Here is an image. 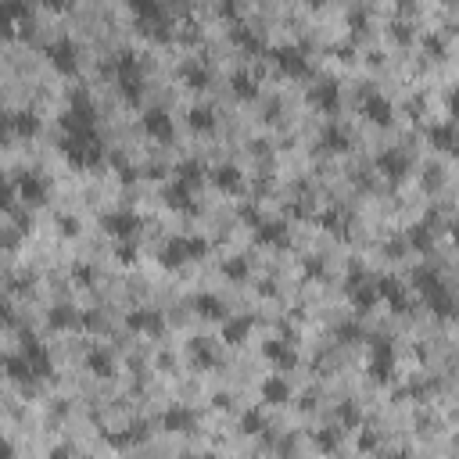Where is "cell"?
<instances>
[{"instance_id": "obj_42", "label": "cell", "mask_w": 459, "mask_h": 459, "mask_svg": "<svg viewBox=\"0 0 459 459\" xmlns=\"http://www.w3.org/2000/svg\"><path fill=\"white\" fill-rule=\"evenodd\" d=\"M338 420H341L345 427H359L362 416H359V409H355L352 402H345V406H338Z\"/></svg>"}, {"instance_id": "obj_2", "label": "cell", "mask_w": 459, "mask_h": 459, "mask_svg": "<svg viewBox=\"0 0 459 459\" xmlns=\"http://www.w3.org/2000/svg\"><path fill=\"white\" fill-rule=\"evenodd\" d=\"M413 284L420 287V294L427 298V305H431L434 316H452V313H455V301H452V294H448V287L441 284L438 273H431L427 266H420V269L413 273Z\"/></svg>"}, {"instance_id": "obj_41", "label": "cell", "mask_w": 459, "mask_h": 459, "mask_svg": "<svg viewBox=\"0 0 459 459\" xmlns=\"http://www.w3.org/2000/svg\"><path fill=\"white\" fill-rule=\"evenodd\" d=\"M316 448L334 452V448H338V431H334V427H327V431H316Z\"/></svg>"}, {"instance_id": "obj_38", "label": "cell", "mask_w": 459, "mask_h": 459, "mask_svg": "<svg viewBox=\"0 0 459 459\" xmlns=\"http://www.w3.org/2000/svg\"><path fill=\"white\" fill-rule=\"evenodd\" d=\"M262 427H266V420H262L259 409H248V413L240 416V431H244V434H259Z\"/></svg>"}, {"instance_id": "obj_23", "label": "cell", "mask_w": 459, "mask_h": 459, "mask_svg": "<svg viewBox=\"0 0 459 459\" xmlns=\"http://www.w3.org/2000/svg\"><path fill=\"white\" fill-rule=\"evenodd\" d=\"M212 179H216V187L226 191V194H240V187H244V176L233 165H219L216 172H212Z\"/></svg>"}, {"instance_id": "obj_30", "label": "cell", "mask_w": 459, "mask_h": 459, "mask_svg": "<svg viewBox=\"0 0 459 459\" xmlns=\"http://www.w3.org/2000/svg\"><path fill=\"white\" fill-rule=\"evenodd\" d=\"M194 309H198L201 316H208V320H223V316H226V305H223L216 294H198Z\"/></svg>"}, {"instance_id": "obj_13", "label": "cell", "mask_w": 459, "mask_h": 459, "mask_svg": "<svg viewBox=\"0 0 459 459\" xmlns=\"http://www.w3.org/2000/svg\"><path fill=\"white\" fill-rule=\"evenodd\" d=\"M409 169V158L402 155L399 147H391V151H381L377 155V172H384L388 179H402Z\"/></svg>"}, {"instance_id": "obj_27", "label": "cell", "mask_w": 459, "mask_h": 459, "mask_svg": "<svg viewBox=\"0 0 459 459\" xmlns=\"http://www.w3.org/2000/svg\"><path fill=\"white\" fill-rule=\"evenodd\" d=\"M248 330H252V320H248V316H237V320L230 316V323L223 327V341H226V345H240L244 338H248Z\"/></svg>"}, {"instance_id": "obj_5", "label": "cell", "mask_w": 459, "mask_h": 459, "mask_svg": "<svg viewBox=\"0 0 459 459\" xmlns=\"http://www.w3.org/2000/svg\"><path fill=\"white\" fill-rule=\"evenodd\" d=\"M22 355L29 359V366H33V374L36 377H50L54 374V362H50V352L33 338V334H25V341H22Z\"/></svg>"}, {"instance_id": "obj_3", "label": "cell", "mask_w": 459, "mask_h": 459, "mask_svg": "<svg viewBox=\"0 0 459 459\" xmlns=\"http://www.w3.org/2000/svg\"><path fill=\"white\" fill-rule=\"evenodd\" d=\"M47 57H50V65H54L57 72H65V76H76V72H79V50H76V43H72L69 36L50 40V43H47Z\"/></svg>"}, {"instance_id": "obj_21", "label": "cell", "mask_w": 459, "mask_h": 459, "mask_svg": "<svg viewBox=\"0 0 459 459\" xmlns=\"http://www.w3.org/2000/svg\"><path fill=\"white\" fill-rule=\"evenodd\" d=\"M427 137H431V144H434V147H441V151H459V130L452 126V122L431 126V130H427Z\"/></svg>"}, {"instance_id": "obj_44", "label": "cell", "mask_w": 459, "mask_h": 459, "mask_svg": "<svg viewBox=\"0 0 459 459\" xmlns=\"http://www.w3.org/2000/svg\"><path fill=\"white\" fill-rule=\"evenodd\" d=\"M115 259H118L122 266H133V262H137V248H133V244H118V248H115Z\"/></svg>"}, {"instance_id": "obj_24", "label": "cell", "mask_w": 459, "mask_h": 459, "mask_svg": "<svg viewBox=\"0 0 459 459\" xmlns=\"http://www.w3.org/2000/svg\"><path fill=\"white\" fill-rule=\"evenodd\" d=\"M194 409H183V406H172L165 416H162V423H165V431H194Z\"/></svg>"}, {"instance_id": "obj_34", "label": "cell", "mask_w": 459, "mask_h": 459, "mask_svg": "<svg viewBox=\"0 0 459 459\" xmlns=\"http://www.w3.org/2000/svg\"><path fill=\"white\" fill-rule=\"evenodd\" d=\"M191 126H194V130H205V133L216 130V111H212V108H201V104L191 108Z\"/></svg>"}, {"instance_id": "obj_15", "label": "cell", "mask_w": 459, "mask_h": 459, "mask_svg": "<svg viewBox=\"0 0 459 459\" xmlns=\"http://www.w3.org/2000/svg\"><path fill=\"white\" fill-rule=\"evenodd\" d=\"M362 115L370 118V122H377V126H391V122H395V108H391V101H388V97H381V94L366 97Z\"/></svg>"}, {"instance_id": "obj_39", "label": "cell", "mask_w": 459, "mask_h": 459, "mask_svg": "<svg viewBox=\"0 0 459 459\" xmlns=\"http://www.w3.org/2000/svg\"><path fill=\"white\" fill-rule=\"evenodd\" d=\"M409 244H413L416 252H427V248H431V233H427V223H420V226L409 230Z\"/></svg>"}, {"instance_id": "obj_14", "label": "cell", "mask_w": 459, "mask_h": 459, "mask_svg": "<svg viewBox=\"0 0 459 459\" xmlns=\"http://www.w3.org/2000/svg\"><path fill=\"white\" fill-rule=\"evenodd\" d=\"M259 391H262V402H269V406H284V402L291 399V384H287V377H280V374L266 377Z\"/></svg>"}, {"instance_id": "obj_46", "label": "cell", "mask_w": 459, "mask_h": 459, "mask_svg": "<svg viewBox=\"0 0 459 459\" xmlns=\"http://www.w3.org/2000/svg\"><path fill=\"white\" fill-rule=\"evenodd\" d=\"M57 226H61V233H65V237H76V233H79V223H76L72 216H57Z\"/></svg>"}, {"instance_id": "obj_52", "label": "cell", "mask_w": 459, "mask_h": 459, "mask_svg": "<svg viewBox=\"0 0 459 459\" xmlns=\"http://www.w3.org/2000/svg\"><path fill=\"white\" fill-rule=\"evenodd\" d=\"M452 240H455V244H459V219H455V223H452Z\"/></svg>"}, {"instance_id": "obj_51", "label": "cell", "mask_w": 459, "mask_h": 459, "mask_svg": "<svg viewBox=\"0 0 459 459\" xmlns=\"http://www.w3.org/2000/svg\"><path fill=\"white\" fill-rule=\"evenodd\" d=\"M50 459H69V448H50Z\"/></svg>"}, {"instance_id": "obj_35", "label": "cell", "mask_w": 459, "mask_h": 459, "mask_svg": "<svg viewBox=\"0 0 459 459\" xmlns=\"http://www.w3.org/2000/svg\"><path fill=\"white\" fill-rule=\"evenodd\" d=\"M176 172H179L176 179L183 183V187H194V183H201V172H205V169H201V162H183Z\"/></svg>"}, {"instance_id": "obj_20", "label": "cell", "mask_w": 459, "mask_h": 459, "mask_svg": "<svg viewBox=\"0 0 459 459\" xmlns=\"http://www.w3.org/2000/svg\"><path fill=\"white\" fill-rule=\"evenodd\" d=\"M86 370L94 374V377H111L115 374V359L108 348H90L86 352Z\"/></svg>"}, {"instance_id": "obj_48", "label": "cell", "mask_w": 459, "mask_h": 459, "mask_svg": "<svg viewBox=\"0 0 459 459\" xmlns=\"http://www.w3.org/2000/svg\"><path fill=\"white\" fill-rule=\"evenodd\" d=\"M338 334H341L345 341H355V338H359V327H352V323H348V327H341Z\"/></svg>"}, {"instance_id": "obj_9", "label": "cell", "mask_w": 459, "mask_h": 459, "mask_svg": "<svg viewBox=\"0 0 459 459\" xmlns=\"http://www.w3.org/2000/svg\"><path fill=\"white\" fill-rule=\"evenodd\" d=\"M144 133L155 137V140H172V115L165 108L144 111Z\"/></svg>"}, {"instance_id": "obj_37", "label": "cell", "mask_w": 459, "mask_h": 459, "mask_svg": "<svg viewBox=\"0 0 459 459\" xmlns=\"http://www.w3.org/2000/svg\"><path fill=\"white\" fill-rule=\"evenodd\" d=\"M133 11H137L140 18H151V22H162V18H165L162 4H155V0H137V4H133Z\"/></svg>"}, {"instance_id": "obj_29", "label": "cell", "mask_w": 459, "mask_h": 459, "mask_svg": "<svg viewBox=\"0 0 459 459\" xmlns=\"http://www.w3.org/2000/svg\"><path fill=\"white\" fill-rule=\"evenodd\" d=\"M233 40H237L244 50H248V54H262V50H266L262 36H259V33H252L248 25H233Z\"/></svg>"}, {"instance_id": "obj_1", "label": "cell", "mask_w": 459, "mask_h": 459, "mask_svg": "<svg viewBox=\"0 0 459 459\" xmlns=\"http://www.w3.org/2000/svg\"><path fill=\"white\" fill-rule=\"evenodd\" d=\"M61 155L69 158V165L76 169H97L104 158V144L94 130H65L61 140Z\"/></svg>"}, {"instance_id": "obj_10", "label": "cell", "mask_w": 459, "mask_h": 459, "mask_svg": "<svg viewBox=\"0 0 459 459\" xmlns=\"http://www.w3.org/2000/svg\"><path fill=\"white\" fill-rule=\"evenodd\" d=\"M126 323H130L133 330H140V334H151V338H158V334L165 330V316L155 313V309H133V313L126 316Z\"/></svg>"}, {"instance_id": "obj_6", "label": "cell", "mask_w": 459, "mask_h": 459, "mask_svg": "<svg viewBox=\"0 0 459 459\" xmlns=\"http://www.w3.org/2000/svg\"><path fill=\"white\" fill-rule=\"evenodd\" d=\"M348 298H352V305L359 313H370L374 305L381 301V291H377V280L370 277V280H362L359 273H355V280H352V287H348Z\"/></svg>"}, {"instance_id": "obj_7", "label": "cell", "mask_w": 459, "mask_h": 459, "mask_svg": "<svg viewBox=\"0 0 459 459\" xmlns=\"http://www.w3.org/2000/svg\"><path fill=\"white\" fill-rule=\"evenodd\" d=\"M15 187H18V194H22L25 205H43L47 201V179L40 172H22L15 179Z\"/></svg>"}, {"instance_id": "obj_47", "label": "cell", "mask_w": 459, "mask_h": 459, "mask_svg": "<svg viewBox=\"0 0 459 459\" xmlns=\"http://www.w3.org/2000/svg\"><path fill=\"white\" fill-rule=\"evenodd\" d=\"M72 277H76V284H90V280H94V269H90V266H76Z\"/></svg>"}, {"instance_id": "obj_11", "label": "cell", "mask_w": 459, "mask_h": 459, "mask_svg": "<svg viewBox=\"0 0 459 459\" xmlns=\"http://www.w3.org/2000/svg\"><path fill=\"white\" fill-rule=\"evenodd\" d=\"M101 226H104L115 240H126V237H133V230H140V219L133 216V212H111V216L101 219Z\"/></svg>"}, {"instance_id": "obj_33", "label": "cell", "mask_w": 459, "mask_h": 459, "mask_svg": "<svg viewBox=\"0 0 459 459\" xmlns=\"http://www.w3.org/2000/svg\"><path fill=\"white\" fill-rule=\"evenodd\" d=\"M255 237H259V244H284V240H287V230H284V223H262V226L255 230Z\"/></svg>"}, {"instance_id": "obj_49", "label": "cell", "mask_w": 459, "mask_h": 459, "mask_svg": "<svg viewBox=\"0 0 459 459\" xmlns=\"http://www.w3.org/2000/svg\"><path fill=\"white\" fill-rule=\"evenodd\" d=\"M448 111H452V115H459V90H455V94L448 97Z\"/></svg>"}, {"instance_id": "obj_31", "label": "cell", "mask_w": 459, "mask_h": 459, "mask_svg": "<svg viewBox=\"0 0 459 459\" xmlns=\"http://www.w3.org/2000/svg\"><path fill=\"white\" fill-rule=\"evenodd\" d=\"M320 144H323L327 151H348V133H345L341 126H327V130L320 133Z\"/></svg>"}, {"instance_id": "obj_26", "label": "cell", "mask_w": 459, "mask_h": 459, "mask_svg": "<svg viewBox=\"0 0 459 459\" xmlns=\"http://www.w3.org/2000/svg\"><path fill=\"white\" fill-rule=\"evenodd\" d=\"M313 101H316V108H323V111H338V101H341L338 83H334V79L320 83V86L313 90Z\"/></svg>"}, {"instance_id": "obj_17", "label": "cell", "mask_w": 459, "mask_h": 459, "mask_svg": "<svg viewBox=\"0 0 459 459\" xmlns=\"http://www.w3.org/2000/svg\"><path fill=\"white\" fill-rule=\"evenodd\" d=\"M262 355H266L273 366H277L280 374H284V370H291V366L298 362L294 348H291V345H284V341H266V345H262Z\"/></svg>"}, {"instance_id": "obj_32", "label": "cell", "mask_w": 459, "mask_h": 459, "mask_svg": "<svg viewBox=\"0 0 459 459\" xmlns=\"http://www.w3.org/2000/svg\"><path fill=\"white\" fill-rule=\"evenodd\" d=\"M179 76L187 79V86H191V90H205V86H208V72L198 65V61H187V65L179 69Z\"/></svg>"}, {"instance_id": "obj_22", "label": "cell", "mask_w": 459, "mask_h": 459, "mask_svg": "<svg viewBox=\"0 0 459 459\" xmlns=\"http://www.w3.org/2000/svg\"><path fill=\"white\" fill-rule=\"evenodd\" d=\"M4 370H8V377H11L15 384H33V381H36V374H33V366H29L25 355H8V359H4Z\"/></svg>"}, {"instance_id": "obj_45", "label": "cell", "mask_w": 459, "mask_h": 459, "mask_svg": "<svg viewBox=\"0 0 459 459\" xmlns=\"http://www.w3.org/2000/svg\"><path fill=\"white\" fill-rule=\"evenodd\" d=\"M15 194H18L15 183H4V191H0V205H4V212H15Z\"/></svg>"}, {"instance_id": "obj_4", "label": "cell", "mask_w": 459, "mask_h": 459, "mask_svg": "<svg viewBox=\"0 0 459 459\" xmlns=\"http://www.w3.org/2000/svg\"><path fill=\"white\" fill-rule=\"evenodd\" d=\"M94 122H97L94 101H90L83 90H76L72 104H69V115H65V130H94Z\"/></svg>"}, {"instance_id": "obj_28", "label": "cell", "mask_w": 459, "mask_h": 459, "mask_svg": "<svg viewBox=\"0 0 459 459\" xmlns=\"http://www.w3.org/2000/svg\"><path fill=\"white\" fill-rule=\"evenodd\" d=\"M165 205H169V208H179V212H194V205H191V187H183V183L176 179L172 187L165 191Z\"/></svg>"}, {"instance_id": "obj_53", "label": "cell", "mask_w": 459, "mask_h": 459, "mask_svg": "<svg viewBox=\"0 0 459 459\" xmlns=\"http://www.w3.org/2000/svg\"><path fill=\"white\" fill-rule=\"evenodd\" d=\"M187 459H212V455H187Z\"/></svg>"}, {"instance_id": "obj_40", "label": "cell", "mask_w": 459, "mask_h": 459, "mask_svg": "<svg viewBox=\"0 0 459 459\" xmlns=\"http://www.w3.org/2000/svg\"><path fill=\"white\" fill-rule=\"evenodd\" d=\"M223 273L230 280H244L248 277V259H230V262H223Z\"/></svg>"}, {"instance_id": "obj_18", "label": "cell", "mask_w": 459, "mask_h": 459, "mask_svg": "<svg viewBox=\"0 0 459 459\" xmlns=\"http://www.w3.org/2000/svg\"><path fill=\"white\" fill-rule=\"evenodd\" d=\"M377 291H381V298L391 305L395 313H402V309H409V301H406V291H402V284L395 280V277H377Z\"/></svg>"}, {"instance_id": "obj_43", "label": "cell", "mask_w": 459, "mask_h": 459, "mask_svg": "<svg viewBox=\"0 0 459 459\" xmlns=\"http://www.w3.org/2000/svg\"><path fill=\"white\" fill-rule=\"evenodd\" d=\"M194 362H198V366H212V362H216V355H212L208 341H194Z\"/></svg>"}, {"instance_id": "obj_36", "label": "cell", "mask_w": 459, "mask_h": 459, "mask_svg": "<svg viewBox=\"0 0 459 459\" xmlns=\"http://www.w3.org/2000/svg\"><path fill=\"white\" fill-rule=\"evenodd\" d=\"M255 79H259V76H248V72H233V79H230V83H233V90H237L240 97H255V94H259V90H255Z\"/></svg>"}, {"instance_id": "obj_19", "label": "cell", "mask_w": 459, "mask_h": 459, "mask_svg": "<svg viewBox=\"0 0 459 459\" xmlns=\"http://www.w3.org/2000/svg\"><path fill=\"white\" fill-rule=\"evenodd\" d=\"M191 237H176L169 240L165 248H162V266H183V262H191Z\"/></svg>"}, {"instance_id": "obj_12", "label": "cell", "mask_w": 459, "mask_h": 459, "mask_svg": "<svg viewBox=\"0 0 459 459\" xmlns=\"http://www.w3.org/2000/svg\"><path fill=\"white\" fill-rule=\"evenodd\" d=\"M391 366H395V352H391V345L384 338H377L374 341V355H370V374L377 381H391Z\"/></svg>"}, {"instance_id": "obj_25", "label": "cell", "mask_w": 459, "mask_h": 459, "mask_svg": "<svg viewBox=\"0 0 459 459\" xmlns=\"http://www.w3.org/2000/svg\"><path fill=\"white\" fill-rule=\"evenodd\" d=\"M47 320H50V327H54V330H72V327H83V313L69 309V305H54Z\"/></svg>"}, {"instance_id": "obj_8", "label": "cell", "mask_w": 459, "mask_h": 459, "mask_svg": "<svg viewBox=\"0 0 459 459\" xmlns=\"http://www.w3.org/2000/svg\"><path fill=\"white\" fill-rule=\"evenodd\" d=\"M273 57H277V65H280L284 72H291V76H305V72H309V61H305V50H301V47H294V43L277 47V50H273Z\"/></svg>"}, {"instance_id": "obj_50", "label": "cell", "mask_w": 459, "mask_h": 459, "mask_svg": "<svg viewBox=\"0 0 459 459\" xmlns=\"http://www.w3.org/2000/svg\"><path fill=\"white\" fill-rule=\"evenodd\" d=\"M359 445H362V448H374V445H377V438H370V434H362V438H359Z\"/></svg>"}, {"instance_id": "obj_16", "label": "cell", "mask_w": 459, "mask_h": 459, "mask_svg": "<svg viewBox=\"0 0 459 459\" xmlns=\"http://www.w3.org/2000/svg\"><path fill=\"white\" fill-rule=\"evenodd\" d=\"M4 126L11 133H18V137H36L40 133V115H33V111H8Z\"/></svg>"}]
</instances>
